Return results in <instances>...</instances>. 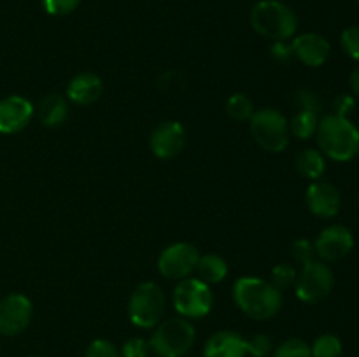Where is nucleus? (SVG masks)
<instances>
[{
  "instance_id": "obj_4",
  "label": "nucleus",
  "mask_w": 359,
  "mask_h": 357,
  "mask_svg": "<svg viewBox=\"0 0 359 357\" xmlns=\"http://www.w3.org/2000/svg\"><path fill=\"white\" fill-rule=\"evenodd\" d=\"M195 328L184 317L161 321L149 340V346L158 357H184L195 343Z\"/></svg>"
},
{
  "instance_id": "obj_15",
  "label": "nucleus",
  "mask_w": 359,
  "mask_h": 357,
  "mask_svg": "<svg viewBox=\"0 0 359 357\" xmlns=\"http://www.w3.org/2000/svg\"><path fill=\"white\" fill-rule=\"evenodd\" d=\"M293 55L307 66H321L325 65L330 56V42L326 37L316 31L302 34L293 38L291 42Z\"/></svg>"
},
{
  "instance_id": "obj_26",
  "label": "nucleus",
  "mask_w": 359,
  "mask_h": 357,
  "mask_svg": "<svg viewBox=\"0 0 359 357\" xmlns=\"http://www.w3.org/2000/svg\"><path fill=\"white\" fill-rule=\"evenodd\" d=\"M297 268L290 262H280V265L273 266L272 268V280L270 282L277 287V289L283 293V290L290 289L291 286H294L297 282Z\"/></svg>"
},
{
  "instance_id": "obj_19",
  "label": "nucleus",
  "mask_w": 359,
  "mask_h": 357,
  "mask_svg": "<svg viewBox=\"0 0 359 357\" xmlns=\"http://www.w3.org/2000/svg\"><path fill=\"white\" fill-rule=\"evenodd\" d=\"M294 167H297L298 174L302 177L309 178L312 182L319 181L326 172L325 154L318 149H312V147L300 150L294 158Z\"/></svg>"
},
{
  "instance_id": "obj_3",
  "label": "nucleus",
  "mask_w": 359,
  "mask_h": 357,
  "mask_svg": "<svg viewBox=\"0 0 359 357\" xmlns=\"http://www.w3.org/2000/svg\"><path fill=\"white\" fill-rule=\"evenodd\" d=\"M249 21L256 34L273 42L287 41L297 34L298 28L294 10L280 0H259L251 9Z\"/></svg>"
},
{
  "instance_id": "obj_23",
  "label": "nucleus",
  "mask_w": 359,
  "mask_h": 357,
  "mask_svg": "<svg viewBox=\"0 0 359 357\" xmlns=\"http://www.w3.org/2000/svg\"><path fill=\"white\" fill-rule=\"evenodd\" d=\"M226 112L235 121H249L255 114V105L248 94L233 93L226 100Z\"/></svg>"
},
{
  "instance_id": "obj_17",
  "label": "nucleus",
  "mask_w": 359,
  "mask_h": 357,
  "mask_svg": "<svg viewBox=\"0 0 359 357\" xmlns=\"http://www.w3.org/2000/svg\"><path fill=\"white\" fill-rule=\"evenodd\" d=\"M104 93V83L93 72L77 74L67 86V98L76 105H91Z\"/></svg>"
},
{
  "instance_id": "obj_24",
  "label": "nucleus",
  "mask_w": 359,
  "mask_h": 357,
  "mask_svg": "<svg viewBox=\"0 0 359 357\" xmlns=\"http://www.w3.org/2000/svg\"><path fill=\"white\" fill-rule=\"evenodd\" d=\"M293 105L297 111H311L319 114L323 111V100L318 91L311 88H300L293 97Z\"/></svg>"
},
{
  "instance_id": "obj_5",
  "label": "nucleus",
  "mask_w": 359,
  "mask_h": 357,
  "mask_svg": "<svg viewBox=\"0 0 359 357\" xmlns=\"http://www.w3.org/2000/svg\"><path fill=\"white\" fill-rule=\"evenodd\" d=\"M249 130L255 142L266 153H283L290 146V121L277 108L256 111L249 119Z\"/></svg>"
},
{
  "instance_id": "obj_35",
  "label": "nucleus",
  "mask_w": 359,
  "mask_h": 357,
  "mask_svg": "<svg viewBox=\"0 0 359 357\" xmlns=\"http://www.w3.org/2000/svg\"><path fill=\"white\" fill-rule=\"evenodd\" d=\"M349 84H351V90H353L354 97L359 98V66L351 72V77H349Z\"/></svg>"
},
{
  "instance_id": "obj_2",
  "label": "nucleus",
  "mask_w": 359,
  "mask_h": 357,
  "mask_svg": "<svg viewBox=\"0 0 359 357\" xmlns=\"http://www.w3.org/2000/svg\"><path fill=\"white\" fill-rule=\"evenodd\" d=\"M319 150L333 161H351L359 153V130L342 115L328 114L319 119L318 132Z\"/></svg>"
},
{
  "instance_id": "obj_30",
  "label": "nucleus",
  "mask_w": 359,
  "mask_h": 357,
  "mask_svg": "<svg viewBox=\"0 0 359 357\" xmlns=\"http://www.w3.org/2000/svg\"><path fill=\"white\" fill-rule=\"evenodd\" d=\"M291 255H293L294 261L300 262V265L312 261L316 255L314 244H312L311 240H307V238H298V240H294L293 245H291Z\"/></svg>"
},
{
  "instance_id": "obj_27",
  "label": "nucleus",
  "mask_w": 359,
  "mask_h": 357,
  "mask_svg": "<svg viewBox=\"0 0 359 357\" xmlns=\"http://www.w3.org/2000/svg\"><path fill=\"white\" fill-rule=\"evenodd\" d=\"M245 345H248V354L252 357H266L273 349L272 338L265 332H258L251 338H245Z\"/></svg>"
},
{
  "instance_id": "obj_34",
  "label": "nucleus",
  "mask_w": 359,
  "mask_h": 357,
  "mask_svg": "<svg viewBox=\"0 0 359 357\" xmlns=\"http://www.w3.org/2000/svg\"><path fill=\"white\" fill-rule=\"evenodd\" d=\"M272 56L280 63H286L293 58V48H291V42L287 41H279L273 42L272 46Z\"/></svg>"
},
{
  "instance_id": "obj_11",
  "label": "nucleus",
  "mask_w": 359,
  "mask_h": 357,
  "mask_svg": "<svg viewBox=\"0 0 359 357\" xmlns=\"http://www.w3.org/2000/svg\"><path fill=\"white\" fill-rule=\"evenodd\" d=\"M354 247V234L342 224H332L319 233L314 241V251L321 261H340Z\"/></svg>"
},
{
  "instance_id": "obj_1",
  "label": "nucleus",
  "mask_w": 359,
  "mask_h": 357,
  "mask_svg": "<svg viewBox=\"0 0 359 357\" xmlns=\"http://www.w3.org/2000/svg\"><path fill=\"white\" fill-rule=\"evenodd\" d=\"M233 300L245 315L256 321H269L283 307V293L259 276H241L233 286Z\"/></svg>"
},
{
  "instance_id": "obj_7",
  "label": "nucleus",
  "mask_w": 359,
  "mask_h": 357,
  "mask_svg": "<svg viewBox=\"0 0 359 357\" xmlns=\"http://www.w3.org/2000/svg\"><path fill=\"white\" fill-rule=\"evenodd\" d=\"M174 308L184 318H202L209 315L214 304V294L209 284L200 279H182L172 294Z\"/></svg>"
},
{
  "instance_id": "obj_12",
  "label": "nucleus",
  "mask_w": 359,
  "mask_h": 357,
  "mask_svg": "<svg viewBox=\"0 0 359 357\" xmlns=\"http://www.w3.org/2000/svg\"><path fill=\"white\" fill-rule=\"evenodd\" d=\"M151 150L160 160L179 156L186 146V130L179 121H163L153 130L149 139Z\"/></svg>"
},
{
  "instance_id": "obj_29",
  "label": "nucleus",
  "mask_w": 359,
  "mask_h": 357,
  "mask_svg": "<svg viewBox=\"0 0 359 357\" xmlns=\"http://www.w3.org/2000/svg\"><path fill=\"white\" fill-rule=\"evenodd\" d=\"M84 357H121V352L109 340L98 338L88 345L86 356Z\"/></svg>"
},
{
  "instance_id": "obj_6",
  "label": "nucleus",
  "mask_w": 359,
  "mask_h": 357,
  "mask_svg": "<svg viewBox=\"0 0 359 357\" xmlns=\"http://www.w3.org/2000/svg\"><path fill=\"white\" fill-rule=\"evenodd\" d=\"M167 308V296L156 282H142L133 289L128 301V317L140 329L156 328Z\"/></svg>"
},
{
  "instance_id": "obj_33",
  "label": "nucleus",
  "mask_w": 359,
  "mask_h": 357,
  "mask_svg": "<svg viewBox=\"0 0 359 357\" xmlns=\"http://www.w3.org/2000/svg\"><path fill=\"white\" fill-rule=\"evenodd\" d=\"M354 107H356V100H354L353 94H347V93L339 94L332 104L333 114L342 115V118H347V114L353 112Z\"/></svg>"
},
{
  "instance_id": "obj_14",
  "label": "nucleus",
  "mask_w": 359,
  "mask_h": 357,
  "mask_svg": "<svg viewBox=\"0 0 359 357\" xmlns=\"http://www.w3.org/2000/svg\"><path fill=\"white\" fill-rule=\"evenodd\" d=\"M32 118H34V105L25 97L11 94L0 100V133L4 135L21 132L27 128Z\"/></svg>"
},
{
  "instance_id": "obj_13",
  "label": "nucleus",
  "mask_w": 359,
  "mask_h": 357,
  "mask_svg": "<svg viewBox=\"0 0 359 357\" xmlns=\"http://www.w3.org/2000/svg\"><path fill=\"white\" fill-rule=\"evenodd\" d=\"M305 203L314 216L330 219L335 217L342 209V196L340 191L326 181H314L305 191Z\"/></svg>"
},
{
  "instance_id": "obj_25",
  "label": "nucleus",
  "mask_w": 359,
  "mask_h": 357,
  "mask_svg": "<svg viewBox=\"0 0 359 357\" xmlns=\"http://www.w3.org/2000/svg\"><path fill=\"white\" fill-rule=\"evenodd\" d=\"M272 357H312L311 345L302 338H287L277 346Z\"/></svg>"
},
{
  "instance_id": "obj_31",
  "label": "nucleus",
  "mask_w": 359,
  "mask_h": 357,
  "mask_svg": "<svg viewBox=\"0 0 359 357\" xmlns=\"http://www.w3.org/2000/svg\"><path fill=\"white\" fill-rule=\"evenodd\" d=\"M81 0H42L46 13L51 16H67L77 9Z\"/></svg>"
},
{
  "instance_id": "obj_10",
  "label": "nucleus",
  "mask_w": 359,
  "mask_h": 357,
  "mask_svg": "<svg viewBox=\"0 0 359 357\" xmlns=\"http://www.w3.org/2000/svg\"><path fill=\"white\" fill-rule=\"evenodd\" d=\"M34 307L25 294L13 293L0 300V335L18 336L30 326Z\"/></svg>"
},
{
  "instance_id": "obj_32",
  "label": "nucleus",
  "mask_w": 359,
  "mask_h": 357,
  "mask_svg": "<svg viewBox=\"0 0 359 357\" xmlns=\"http://www.w3.org/2000/svg\"><path fill=\"white\" fill-rule=\"evenodd\" d=\"M149 342L144 338H130L123 343L121 356L123 357H147L149 356Z\"/></svg>"
},
{
  "instance_id": "obj_22",
  "label": "nucleus",
  "mask_w": 359,
  "mask_h": 357,
  "mask_svg": "<svg viewBox=\"0 0 359 357\" xmlns=\"http://www.w3.org/2000/svg\"><path fill=\"white\" fill-rule=\"evenodd\" d=\"M342 350V342H340L339 336L332 335V332L318 336L311 346L312 357H340Z\"/></svg>"
},
{
  "instance_id": "obj_37",
  "label": "nucleus",
  "mask_w": 359,
  "mask_h": 357,
  "mask_svg": "<svg viewBox=\"0 0 359 357\" xmlns=\"http://www.w3.org/2000/svg\"><path fill=\"white\" fill-rule=\"evenodd\" d=\"M358 2H359V0H358Z\"/></svg>"
},
{
  "instance_id": "obj_16",
  "label": "nucleus",
  "mask_w": 359,
  "mask_h": 357,
  "mask_svg": "<svg viewBox=\"0 0 359 357\" xmlns=\"http://www.w3.org/2000/svg\"><path fill=\"white\" fill-rule=\"evenodd\" d=\"M248 356V345L245 338L237 331L223 329L217 331L207 340L203 357H245Z\"/></svg>"
},
{
  "instance_id": "obj_9",
  "label": "nucleus",
  "mask_w": 359,
  "mask_h": 357,
  "mask_svg": "<svg viewBox=\"0 0 359 357\" xmlns=\"http://www.w3.org/2000/svg\"><path fill=\"white\" fill-rule=\"evenodd\" d=\"M198 248L188 241H175L163 248L158 258V272L170 280L188 279L198 265Z\"/></svg>"
},
{
  "instance_id": "obj_28",
  "label": "nucleus",
  "mask_w": 359,
  "mask_h": 357,
  "mask_svg": "<svg viewBox=\"0 0 359 357\" xmlns=\"http://www.w3.org/2000/svg\"><path fill=\"white\" fill-rule=\"evenodd\" d=\"M340 44L351 59L359 62V27H347L340 35Z\"/></svg>"
},
{
  "instance_id": "obj_18",
  "label": "nucleus",
  "mask_w": 359,
  "mask_h": 357,
  "mask_svg": "<svg viewBox=\"0 0 359 357\" xmlns=\"http://www.w3.org/2000/svg\"><path fill=\"white\" fill-rule=\"evenodd\" d=\"M67 115H69V104L62 94L49 93L39 104V119L48 128H56V126L63 125Z\"/></svg>"
},
{
  "instance_id": "obj_36",
  "label": "nucleus",
  "mask_w": 359,
  "mask_h": 357,
  "mask_svg": "<svg viewBox=\"0 0 359 357\" xmlns=\"http://www.w3.org/2000/svg\"><path fill=\"white\" fill-rule=\"evenodd\" d=\"M28 357H39V356H28Z\"/></svg>"
},
{
  "instance_id": "obj_21",
  "label": "nucleus",
  "mask_w": 359,
  "mask_h": 357,
  "mask_svg": "<svg viewBox=\"0 0 359 357\" xmlns=\"http://www.w3.org/2000/svg\"><path fill=\"white\" fill-rule=\"evenodd\" d=\"M319 126V114L311 111H297L290 122V133L300 140H307L316 135Z\"/></svg>"
},
{
  "instance_id": "obj_20",
  "label": "nucleus",
  "mask_w": 359,
  "mask_h": 357,
  "mask_svg": "<svg viewBox=\"0 0 359 357\" xmlns=\"http://www.w3.org/2000/svg\"><path fill=\"white\" fill-rule=\"evenodd\" d=\"M196 273L198 279L205 284H219L226 279L228 265L221 255L205 254L200 255L198 265H196Z\"/></svg>"
},
{
  "instance_id": "obj_8",
  "label": "nucleus",
  "mask_w": 359,
  "mask_h": 357,
  "mask_svg": "<svg viewBox=\"0 0 359 357\" xmlns=\"http://www.w3.org/2000/svg\"><path fill=\"white\" fill-rule=\"evenodd\" d=\"M333 286H335V276L332 268L326 262L312 259L302 265L294 282V293L304 303H319L330 296Z\"/></svg>"
}]
</instances>
